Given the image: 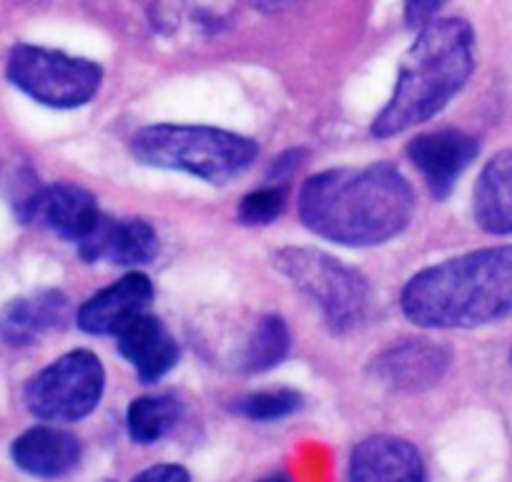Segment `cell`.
<instances>
[{
    "mask_svg": "<svg viewBox=\"0 0 512 482\" xmlns=\"http://www.w3.org/2000/svg\"><path fill=\"white\" fill-rule=\"evenodd\" d=\"M412 214L415 191L387 161L322 171L299 191L304 226L342 247L387 244L410 226Z\"/></svg>",
    "mask_w": 512,
    "mask_h": 482,
    "instance_id": "6da1fadb",
    "label": "cell"
},
{
    "mask_svg": "<svg viewBox=\"0 0 512 482\" xmlns=\"http://www.w3.org/2000/svg\"><path fill=\"white\" fill-rule=\"evenodd\" d=\"M417 327L472 329L512 314V247H490L417 272L402 289Z\"/></svg>",
    "mask_w": 512,
    "mask_h": 482,
    "instance_id": "7a4b0ae2",
    "label": "cell"
},
{
    "mask_svg": "<svg viewBox=\"0 0 512 482\" xmlns=\"http://www.w3.org/2000/svg\"><path fill=\"white\" fill-rule=\"evenodd\" d=\"M475 71V31L465 18H432L402 58L395 91L372 121L374 139H392L435 118Z\"/></svg>",
    "mask_w": 512,
    "mask_h": 482,
    "instance_id": "3957f363",
    "label": "cell"
},
{
    "mask_svg": "<svg viewBox=\"0 0 512 482\" xmlns=\"http://www.w3.org/2000/svg\"><path fill=\"white\" fill-rule=\"evenodd\" d=\"M131 154L151 169L181 171L221 186L254 164L259 146L249 136L214 126L154 124L131 136Z\"/></svg>",
    "mask_w": 512,
    "mask_h": 482,
    "instance_id": "277c9868",
    "label": "cell"
},
{
    "mask_svg": "<svg viewBox=\"0 0 512 482\" xmlns=\"http://www.w3.org/2000/svg\"><path fill=\"white\" fill-rule=\"evenodd\" d=\"M272 262L309 302L322 309L332 332H352L367 322L374 294L357 269L312 247H284L274 252Z\"/></svg>",
    "mask_w": 512,
    "mask_h": 482,
    "instance_id": "5b68a950",
    "label": "cell"
},
{
    "mask_svg": "<svg viewBox=\"0 0 512 482\" xmlns=\"http://www.w3.org/2000/svg\"><path fill=\"white\" fill-rule=\"evenodd\" d=\"M8 81L48 108H81L96 98L103 68L88 58L18 43L8 56Z\"/></svg>",
    "mask_w": 512,
    "mask_h": 482,
    "instance_id": "8992f818",
    "label": "cell"
},
{
    "mask_svg": "<svg viewBox=\"0 0 512 482\" xmlns=\"http://www.w3.org/2000/svg\"><path fill=\"white\" fill-rule=\"evenodd\" d=\"M103 387L101 359L88 349H73L28 382L26 405L43 422H78L96 410Z\"/></svg>",
    "mask_w": 512,
    "mask_h": 482,
    "instance_id": "52a82bcc",
    "label": "cell"
},
{
    "mask_svg": "<svg viewBox=\"0 0 512 482\" xmlns=\"http://www.w3.org/2000/svg\"><path fill=\"white\" fill-rule=\"evenodd\" d=\"M477 154H480V144L475 136L457 129L430 131V134L415 136L407 144L412 166L420 171L427 189L437 201L452 194L457 179L470 169Z\"/></svg>",
    "mask_w": 512,
    "mask_h": 482,
    "instance_id": "ba28073f",
    "label": "cell"
},
{
    "mask_svg": "<svg viewBox=\"0 0 512 482\" xmlns=\"http://www.w3.org/2000/svg\"><path fill=\"white\" fill-rule=\"evenodd\" d=\"M78 254L91 264L146 267L159 257V234L146 219H111L101 214L96 226L78 244Z\"/></svg>",
    "mask_w": 512,
    "mask_h": 482,
    "instance_id": "9c48e42d",
    "label": "cell"
},
{
    "mask_svg": "<svg viewBox=\"0 0 512 482\" xmlns=\"http://www.w3.org/2000/svg\"><path fill=\"white\" fill-rule=\"evenodd\" d=\"M101 214L103 211L98 209V201L91 191L68 184V181H58L33 194L31 204L23 211V219L38 221L48 231L78 247L101 219Z\"/></svg>",
    "mask_w": 512,
    "mask_h": 482,
    "instance_id": "30bf717a",
    "label": "cell"
},
{
    "mask_svg": "<svg viewBox=\"0 0 512 482\" xmlns=\"http://www.w3.org/2000/svg\"><path fill=\"white\" fill-rule=\"evenodd\" d=\"M151 302H154L151 279L141 272H131L113 282L111 287L88 297L78 309L76 322L86 334H96V337L113 334L116 337L131 319L149 312Z\"/></svg>",
    "mask_w": 512,
    "mask_h": 482,
    "instance_id": "8fae6325",
    "label": "cell"
},
{
    "mask_svg": "<svg viewBox=\"0 0 512 482\" xmlns=\"http://www.w3.org/2000/svg\"><path fill=\"white\" fill-rule=\"evenodd\" d=\"M450 367V352L430 339H405L372 362L382 385L400 392H420L437 385Z\"/></svg>",
    "mask_w": 512,
    "mask_h": 482,
    "instance_id": "7c38bea8",
    "label": "cell"
},
{
    "mask_svg": "<svg viewBox=\"0 0 512 482\" xmlns=\"http://www.w3.org/2000/svg\"><path fill=\"white\" fill-rule=\"evenodd\" d=\"M118 352L136 370L141 382L151 385L169 375L179 362V344L164 322L144 312L116 334Z\"/></svg>",
    "mask_w": 512,
    "mask_h": 482,
    "instance_id": "4fadbf2b",
    "label": "cell"
},
{
    "mask_svg": "<svg viewBox=\"0 0 512 482\" xmlns=\"http://www.w3.org/2000/svg\"><path fill=\"white\" fill-rule=\"evenodd\" d=\"M349 482H425V462L407 440L374 435L354 447Z\"/></svg>",
    "mask_w": 512,
    "mask_h": 482,
    "instance_id": "5bb4252c",
    "label": "cell"
},
{
    "mask_svg": "<svg viewBox=\"0 0 512 482\" xmlns=\"http://www.w3.org/2000/svg\"><path fill=\"white\" fill-rule=\"evenodd\" d=\"M68 312V297L58 289H41L28 297L13 299L0 312V337L13 347H26L43 334L66 327Z\"/></svg>",
    "mask_w": 512,
    "mask_h": 482,
    "instance_id": "9a60e30c",
    "label": "cell"
},
{
    "mask_svg": "<svg viewBox=\"0 0 512 482\" xmlns=\"http://www.w3.org/2000/svg\"><path fill=\"white\" fill-rule=\"evenodd\" d=\"M13 462L36 477H61L81 460V442L58 427H33L23 432L11 447Z\"/></svg>",
    "mask_w": 512,
    "mask_h": 482,
    "instance_id": "2e32d148",
    "label": "cell"
},
{
    "mask_svg": "<svg viewBox=\"0 0 512 482\" xmlns=\"http://www.w3.org/2000/svg\"><path fill=\"white\" fill-rule=\"evenodd\" d=\"M472 211L477 226L487 234H512V149L492 156L480 171Z\"/></svg>",
    "mask_w": 512,
    "mask_h": 482,
    "instance_id": "e0dca14e",
    "label": "cell"
},
{
    "mask_svg": "<svg viewBox=\"0 0 512 482\" xmlns=\"http://www.w3.org/2000/svg\"><path fill=\"white\" fill-rule=\"evenodd\" d=\"M181 417L179 400L169 395H149L139 397L128 405L126 425L131 440L139 445H151L159 442L161 437L169 435Z\"/></svg>",
    "mask_w": 512,
    "mask_h": 482,
    "instance_id": "ac0fdd59",
    "label": "cell"
},
{
    "mask_svg": "<svg viewBox=\"0 0 512 482\" xmlns=\"http://www.w3.org/2000/svg\"><path fill=\"white\" fill-rule=\"evenodd\" d=\"M289 327L282 317L269 314L256 322L254 332H251L249 342H246L244 357H241V367L246 372H267L277 367L289 352Z\"/></svg>",
    "mask_w": 512,
    "mask_h": 482,
    "instance_id": "d6986e66",
    "label": "cell"
},
{
    "mask_svg": "<svg viewBox=\"0 0 512 482\" xmlns=\"http://www.w3.org/2000/svg\"><path fill=\"white\" fill-rule=\"evenodd\" d=\"M289 189L287 184H272L269 181L262 189H254L241 199L239 221L246 226H267L282 216L287 209Z\"/></svg>",
    "mask_w": 512,
    "mask_h": 482,
    "instance_id": "ffe728a7",
    "label": "cell"
},
{
    "mask_svg": "<svg viewBox=\"0 0 512 482\" xmlns=\"http://www.w3.org/2000/svg\"><path fill=\"white\" fill-rule=\"evenodd\" d=\"M302 407V395L294 390H269L246 395L236 402V412L254 422H274Z\"/></svg>",
    "mask_w": 512,
    "mask_h": 482,
    "instance_id": "44dd1931",
    "label": "cell"
},
{
    "mask_svg": "<svg viewBox=\"0 0 512 482\" xmlns=\"http://www.w3.org/2000/svg\"><path fill=\"white\" fill-rule=\"evenodd\" d=\"M445 6V0H405L407 26L422 28L435 18V13Z\"/></svg>",
    "mask_w": 512,
    "mask_h": 482,
    "instance_id": "7402d4cb",
    "label": "cell"
},
{
    "mask_svg": "<svg viewBox=\"0 0 512 482\" xmlns=\"http://www.w3.org/2000/svg\"><path fill=\"white\" fill-rule=\"evenodd\" d=\"M134 482H191V477L181 465H156L141 472Z\"/></svg>",
    "mask_w": 512,
    "mask_h": 482,
    "instance_id": "603a6c76",
    "label": "cell"
},
{
    "mask_svg": "<svg viewBox=\"0 0 512 482\" xmlns=\"http://www.w3.org/2000/svg\"><path fill=\"white\" fill-rule=\"evenodd\" d=\"M302 156V151H287L284 156L274 159L272 171H269V181H272V184H287L289 176H292L294 171L299 169V164H302Z\"/></svg>",
    "mask_w": 512,
    "mask_h": 482,
    "instance_id": "cb8c5ba5",
    "label": "cell"
},
{
    "mask_svg": "<svg viewBox=\"0 0 512 482\" xmlns=\"http://www.w3.org/2000/svg\"><path fill=\"white\" fill-rule=\"evenodd\" d=\"M251 3H254V6H259V8H264V11H274V8L287 6L289 0H251Z\"/></svg>",
    "mask_w": 512,
    "mask_h": 482,
    "instance_id": "d4e9b609",
    "label": "cell"
},
{
    "mask_svg": "<svg viewBox=\"0 0 512 482\" xmlns=\"http://www.w3.org/2000/svg\"><path fill=\"white\" fill-rule=\"evenodd\" d=\"M259 482H289V477L287 475H269V477H264V480H259Z\"/></svg>",
    "mask_w": 512,
    "mask_h": 482,
    "instance_id": "484cf974",
    "label": "cell"
}]
</instances>
